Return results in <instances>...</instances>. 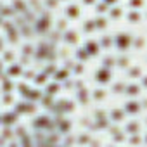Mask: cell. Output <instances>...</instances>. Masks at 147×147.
Listing matches in <instances>:
<instances>
[{
    "label": "cell",
    "instance_id": "1",
    "mask_svg": "<svg viewBox=\"0 0 147 147\" xmlns=\"http://www.w3.org/2000/svg\"><path fill=\"white\" fill-rule=\"evenodd\" d=\"M14 121H16L14 109H12V111H4V126H12Z\"/></svg>",
    "mask_w": 147,
    "mask_h": 147
}]
</instances>
